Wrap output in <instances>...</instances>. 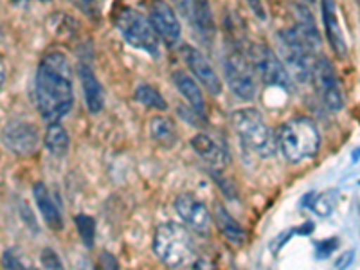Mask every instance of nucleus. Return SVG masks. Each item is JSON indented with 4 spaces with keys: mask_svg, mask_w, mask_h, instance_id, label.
Wrapping results in <instances>:
<instances>
[{
    "mask_svg": "<svg viewBox=\"0 0 360 270\" xmlns=\"http://www.w3.org/2000/svg\"><path fill=\"white\" fill-rule=\"evenodd\" d=\"M34 101L47 123L60 121L70 112L74 105V83L65 54L53 51L40 60L34 76Z\"/></svg>",
    "mask_w": 360,
    "mask_h": 270,
    "instance_id": "obj_1",
    "label": "nucleus"
},
{
    "mask_svg": "<svg viewBox=\"0 0 360 270\" xmlns=\"http://www.w3.org/2000/svg\"><path fill=\"white\" fill-rule=\"evenodd\" d=\"M278 150L292 164L314 159L321 148V134L308 117H292L278 128Z\"/></svg>",
    "mask_w": 360,
    "mask_h": 270,
    "instance_id": "obj_2",
    "label": "nucleus"
},
{
    "mask_svg": "<svg viewBox=\"0 0 360 270\" xmlns=\"http://www.w3.org/2000/svg\"><path fill=\"white\" fill-rule=\"evenodd\" d=\"M153 252L169 269H188L197 265V254L191 236L182 225L173 221L160 224L153 234Z\"/></svg>",
    "mask_w": 360,
    "mask_h": 270,
    "instance_id": "obj_3",
    "label": "nucleus"
},
{
    "mask_svg": "<svg viewBox=\"0 0 360 270\" xmlns=\"http://www.w3.org/2000/svg\"><path fill=\"white\" fill-rule=\"evenodd\" d=\"M231 124L243 146L262 159H269L278 150V141L256 108H238L231 115Z\"/></svg>",
    "mask_w": 360,
    "mask_h": 270,
    "instance_id": "obj_4",
    "label": "nucleus"
},
{
    "mask_svg": "<svg viewBox=\"0 0 360 270\" xmlns=\"http://www.w3.org/2000/svg\"><path fill=\"white\" fill-rule=\"evenodd\" d=\"M279 53L301 82L311 78V69L317 58V47L297 27L281 29L276 34Z\"/></svg>",
    "mask_w": 360,
    "mask_h": 270,
    "instance_id": "obj_5",
    "label": "nucleus"
},
{
    "mask_svg": "<svg viewBox=\"0 0 360 270\" xmlns=\"http://www.w3.org/2000/svg\"><path fill=\"white\" fill-rule=\"evenodd\" d=\"M114 22L127 44H130L135 49L144 51L153 58L159 56V37H157L150 18L144 17L143 13L123 8L117 11Z\"/></svg>",
    "mask_w": 360,
    "mask_h": 270,
    "instance_id": "obj_6",
    "label": "nucleus"
},
{
    "mask_svg": "<svg viewBox=\"0 0 360 270\" xmlns=\"http://www.w3.org/2000/svg\"><path fill=\"white\" fill-rule=\"evenodd\" d=\"M254 65L240 53H229L224 60L225 82L229 85L231 92L242 101H252L258 92Z\"/></svg>",
    "mask_w": 360,
    "mask_h": 270,
    "instance_id": "obj_7",
    "label": "nucleus"
},
{
    "mask_svg": "<svg viewBox=\"0 0 360 270\" xmlns=\"http://www.w3.org/2000/svg\"><path fill=\"white\" fill-rule=\"evenodd\" d=\"M310 82L314 83L315 92L319 94L321 101L330 112H339L344 107V94L339 76L326 56L317 54L311 69Z\"/></svg>",
    "mask_w": 360,
    "mask_h": 270,
    "instance_id": "obj_8",
    "label": "nucleus"
},
{
    "mask_svg": "<svg viewBox=\"0 0 360 270\" xmlns=\"http://www.w3.org/2000/svg\"><path fill=\"white\" fill-rule=\"evenodd\" d=\"M252 65L258 70L259 78L269 86L288 90L292 86V78L287 67L278 58L274 51H270L266 45H254L252 47Z\"/></svg>",
    "mask_w": 360,
    "mask_h": 270,
    "instance_id": "obj_9",
    "label": "nucleus"
},
{
    "mask_svg": "<svg viewBox=\"0 0 360 270\" xmlns=\"http://www.w3.org/2000/svg\"><path fill=\"white\" fill-rule=\"evenodd\" d=\"M4 146L17 155H33L40 146V131L27 121H9L2 131Z\"/></svg>",
    "mask_w": 360,
    "mask_h": 270,
    "instance_id": "obj_10",
    "label": "nucleus"
},
{
    "mask_svg": "<svg viewBox=\"0 0 360 270\" xmlns=\"http://www.w3.org/2000/svg\"><path fill=\"white\" fill-rule=\"evenodd\" d=\"M176 214L186 225H189L195 233L209 234L211 233V221L213 217L209 213L207 205L195 198L193 195H179L173 202Z\"/></svg>",
    "mask_w": 360,
    "mask_h": 270,
    "instance_id": "obj_11",
    "label": "nucleus"
},
{
    "mask_svg": "<svg viewBox=\"0 0 360 270\" xmlns=\"http://www.w3.org/2000/svg\"><path fill=\"white\" fill-rule=\"evenodd\" d=\"M150 22H152L153 29H155L157 37L164 41L166 45L179 44L182 29H180V22L176 18L175 11L172 6L164 0H153L150 4V15H148Z\"/></svg>",
    "mask_w": 360,
    "mask_h": 270,
    "instance_id": "obj_12",
    "label": "nucleus"
},
{
    "mask_svg": "<svg viewBox=\"0 0 360 270\" xmlns=\"http://www.w3.org/2000/svg\"><path fill=\"white\" fill-rule=\"evenodd\" d=\"M182 56H184L186 65L189 67L191 74L197 78V82H200L205 89L209 90V94L218 96L221 92V82L220 76L217 74V70L213 69V65L209 63L207 58L197 51L191 45H184L182 47Z\"/></svg>",
    "mask_w": 360,
    "mask_h": 270,
    "instance_id": "obj_13",
    "label": "nucleus"
},
{
    "mask_svg": "<svg viewBox=\"0 0 360 270\" xmlns=\"http://www.w3.org/2000/svg\"><path fill=\"white\" fill-rule=\"evenodd\" d=\"M176 2L182 8V13H184V17L189 20L191 27L202 38H209L211 40V37L214 33V20L209 0H176Z\"/></svg>",
    "mask_w": 360,
    "mask_h": 270,
    "instance_id": "obj_14",
    "label": "nucleus"
},
{
    "mask_svg": "<svg viewBox=\"0 0 360 270\" xmlns=\"http://www.w3.org/2000/svg\"><path fill=\"white\" fill-rule=\"evenodd\" d=\"M191 148L205 164L213 166V168H224L229 160V153H227L225 144L214 139L213 135L197 134L195 137H191Z\"/></svg>",
    "mask_w": 360,
    "mask_h": 270,
    "instance_id": "obj_15",
    "label": "nucleus"
},
{
    "mask_svg": "<svg viewBox=\"0 0 360 270\" xmlns=\"http://www.w3.org/2000/svg\"><path fill=\"white\" fill-rule=\"evenodd\" d=\"M78 76L79 82H82L86 108H89L90 114H99L103 110V107H105V92H103V86L99 83L98 76L85 63H82L78 67Z\"/></svg>",
    "mask_w": 360,
    "mask_h": 270,
    "instance_id": "obj_16",
    "label": "nucleus"
},
{
    "mask_svg": "<svg viewBox=\"0 0 360 270\" xmlns=\"http://www.w3.org/2000/svg\"><path fill=\"white\" fill-rule=\"evenodd\" d=\"M33 198H34V204H37V209L40 211L41 218H44V221L49 225V229L62 231L63 229L62 213H60V209H58L53 195H51V191L47 189V186H45L44 182H37V184L33 186Z\"/></svg>",
    "mask_w": 360,
    "mask_h": 270,
    "instance_id": "obj_17",
    "label": "nucleus"
},
{
    "mask_svg": "<svg viewBox=\"0 0 360 270\" xmlns=\"http://www.w3.org/2000/svg\"><path fill=\"white\" fill-rule=\"evenodd\" d=\"M321 6H323V20L324 27H326L328 40H330V45L332 49L335 51L337 54L344 56L348 47H346V40H344L342 27H340L339 15H337V6L335 0H321Z\"/></svg>",
    "mask_w": 360,
    "mask_h": 270,
    "instance_id": "obj_18",
    "label": "nucleus"
},
{
    "mask_svg": "<svg viewBox=\"0 0 360 270\" xmlns=\"http://www.w3.org/2000/svg\"><path fill=\"white\" fill-rule=\"evenodd\" d=\"M172 79H173V85L175 89L179 90L182 98L189 103V107L193 110H197L198 114L204 115L205 112V101H204V94H202V89L195 79L186 74L184 70H173L172 74Z\"/></svg>",
    "mask_w": 360,
    "mask_h": 270,
    "instance_id": "obj_19",
    "label": "nucleus"
},
{
    "mask_svg": "<svg viewBox=\"0 0 360 270\" xmlns=\"http://www.w3.org/2000/svg\"><path fill=\"white\" fill-rule=\"evenodd\" d=\"M213 220L214 224L218 225L220 233L227 238V242L233 243V245H242V243L245 242V229L240 225V221L234 220V218L227 213V209H225L224 205H214Z\"/></svg>",
    "mask_w": 360,
    "mask_h": 270,
    "instance_id": "obj_20",
    "label": "nucleus"
},
{
    "mask_svg": "<svg viewBox=\"0 0 360 270\" xmlns=\"http://www.w3.org/2000/svg\"><path fill=\"white\" fill-rule=\"evenodd\" d=\"M150 137L162 148H173L179 141L175 123L166 115H153L150 119Z\"/></svg>",
    "mask_w": 360,
    "mask_h": 270,
    "instance_id": "obj_21",
    "label": "nucleus"
},
{
    "mask_svg": "<svg viewBox=\"0 0 360 270\" xmlns=\"http://www.w3.org/2000/svg\"><path fill=\"white\" fill-rule=\"evenodd\" d=\"M44 144L51 155L54 157L67 155L70 146L69 131H67L62 124L58 123V121L49 123V127H47V130H45V135H44Z\"/></svg>",
    "mask_w": 360,
    "mask_h": 270,
    "instance_id": "obj_22",
    "label": "nucleus"
},
{
    "mask_svg": "<svg viewBox=\"0 0 360 270\" xmlns=\"http://www.w3.org/2000/svg\"><path fill=\"white\" fill-rule=\"evenodd\" d=\"M135 101H139L141 105L152 108V110H168V103L160 96L159 90L152 85H146V83H141L135 89Z\"/></svg>",
    "mask_w": 360,
    "mask_h": 270,
    "instance_id": "obj_23",
    "label": "nucleus"
},
{
    "mask_svg": "<svg viewBox=\"0 0 360 270\" xmlns=\"http://www.w3.org/2000/svg\"><path fill=\"white\" fill-rule=\"evenodd\" d=\"M74 224H76V229H78V234L79 238H82L83 245H85L86 249H92L96 240L94 218L89 217V214H78V217L74 218Z\"/></svg>",
    "mask_w": 360,
    "mask_h": 270,
    "instance_id": "obj_24",
    "label": "nucleus"
},
{
    "mask_svg": "<svg viewBox=\"0 0 360 270\" xmlns=\"http://www.w3.org/2000/svg\"><path fill=\"white\" fill-rule=\"evenodd\" d=\"M333 191L326 193V195H321V197L315 198L314 202V211L319 213L321 217H328V214L333 211V205H335V197H332Z\"/></svg>",
    "mask_w": 360,
    "mask_h": 270,
    "instance_id": "obj_25",
    "label": "nucleus"
},
{
    "mask_svg": "<svg viewBox=\"0 0 360 270\" xmlns=\"http://www.w3.org/2000/svg\"><path fill=\"white\" fill-rule=\"evenodd\" d=\"M41 265L45 266V269H62V262H60V258L56 256V252H54L53 249H44L41 250V258H40Z\"/></svg>",
    "mask_w": 360,
    "mask_h": 270,
    "instance_id": "obj_26",
    "label": "nucleus"
},
{
    "mask_svg": "<svg viewBox=\"0 0 360 270\" xmlns=\"http://www.w3.org/2000/svg\"><path fill=\"white\" fill-rule=\"evenodd\" d=\"M337 249V240L332 238V240H324V242L317 243V258H328L333 250Z\"/></svg>",
    "mask_w": 360,
    "mask_h": 270,
    "instance_id": "obj_27",
    "label": "nucleus"
},
{
    "mask_svg": "<svg viewBox=\"0 0 360 270\" xmlns=\"http://www.w3.org/2000/svg\"><path fill=\"white\" fill-rule=\"evenodd\" d=\"M2 265H4L6 269H24V263H22L20 259L15 258V254H13L11 250H6V252H4V258H2Z\"/></svg>",
    "mask_w": 360,
    "mask_h": 270,
    "instance_id": "obj_28",
    "label": "nucleus"
},
{
    "mask_svg": "<svg viewBox=\"0 0 360 270\" xmlns=\"http://www.w3.org/2000/svg\"><path fill=\"white\" fill-rule=\"evenodd\" d=\"M353 256H355L353 250H346V252H344L342 256L335 262V266H339V269H346V266H349V263L353 262Z\"/></svg>",
    "mask_w": 360,
    "mask_h": 270,
    "instance_id": "obj_29",
    "label": "nucleus"
},
{
    "mask_svg": "<svg viewBox=\"0 0 360 270\" xmlns=\"http://www.w3.org/2000/svg\"><path fill=\"white\" fill-rule=\"evenodd\" d=\"M249 4L252 6V9L258 13L259 17H263V11H262V4H259V0H249Z\"/></svg>",
    "mask_w": 360,
    "mask_h": 270,
    "instance_id": "obj_30",
    "label": "nucleus"
}]
</instances>
